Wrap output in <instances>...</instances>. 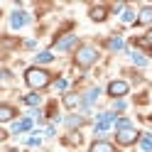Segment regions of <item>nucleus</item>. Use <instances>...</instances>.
Segmentation results:
<instances>
[{"mask_svg":"<svg viewBox=\"0 0 152 152\" xmlns=\"http://www.w3.org/2000/svg\"><path fill=\"white\" fill-rule=\"evenodd\" d=\"M66 125H71V128H76V125H81V118H76V115H71L69 120H66Z\"/></svg>","mask_w":152,"mask_h":152,"instance_id":"18","label":"nucleus"},{"mask_svg":"<svg viewBox=\"0 0 152 152\" xmlns=\"http://www.w3.org/2000/svg\"><path fill=\"white\" fill-rule=\"evenodd\" d=\"M110 49H123V42L120 39H113L110 42Z\"/></svg>","mask_w":152,"mask_h":152,"instance_id":"20","label":"nucleus"},{"mask_svg":"<svg viewBox=\"0 0 152 152\" xmlns=\"http://www.w3.org/2000/svg\"><path fill=\"white\" fill-rule=\"evenodd\" d=\"M79 103H81V98L76 96V93H69V96H64V106H66V108H76Z\"/></svg>","mask_w":152,"mask_h":152,"instance_id":"9","label":"nucleus"},{"mask_svg":"<svg viewBox=\"0 0 152 152\" xmlns=\"http://www.w3.org/2000/svg\"><path fill=\"white\" fill-rule=\"evenodd\" d=\"M147 42H152V32H150V34H147Z\"/></svg>","mask_w":152,"mask_h":152,"instance_id":"23","label":"nucleus"},{"mask_svg":"<svg viewBox=\"0 0 152 152\" xmlns=\"http://www.w3.org/2000/svg\"><path fill=\"white\" fill-rule=\"evenodd\" d=\"M108 93H110V96H125V93H128V83L125 81H113L108 86Z\"/></svg>","mask_w":152,"mask_h":152,"instance_id":"4","label":"nucleus"},{"mask_svg":"<svg viewBox=\"0 0 152 152\" xmlns=\"http://www.w3.org/2000/svg\"><path fill=\"white\" fill-rule=\"evenodd\" d=\"M30 128H32V120H22V123H17L12 130L15 132H22V130H30Z\"/></svg>","mask_w":152,"mask_h":152,"instance_id":"15","label":"nucleus"},{"mask_svg":"<svg viewBox=\"0 0 152 152\" xmlns=\"http://www.w3.org/2000/svg\"><path fill=\"white\" fill-rule=\"evenodd\" d=\"M96 59H98L96 47H81V49L76 52V64L79 66H91V64H96Z\"/></svg>","mask_w":152,"mask_h":152,"instance_id":"2","label":"nucleus"},{"mask_svg":"<svg viewBox=\"0 0 152 152\" xmlns=\"http://www.w3.org/2000/svg\"><path fill=\"white\" fill-rule=\"evenodd\" d=\"M10 152H17V150H10Z\"/></svg>","mask_w":152,"mask_h":152,"instance_id":"24","label":"nucleus"},{"mask_svg":"<svg viewBox=\"0 0 152 152\" xmlns=\"http://www.w3.org/2000/svg\"><path fill=\"white\" fill-rule=\"evenodd\" d=\"M106 15H108V10H106V7H91V12H88V17H91V20L93 22H101V20H106Z\"/></svg>","mask_w":152,"mask_h":152,"instance_id":"6","label":"nucleus"},{"mask_svg":"<svg viewBox=\"0 0 152 152\" xmlns=\"http://www.w3.org/2000/svg\"><path fill=\"white\" fill-rule=\"evenodd\" d=\"M132 17H135L132 10H125V12H123V22H132Z\"/></svg>","mask_w":152,"mask_h":152,"instance_id":"19","label":"nucleus"},{"mask_svg":"<svg viewBox=\"0 0 152 152\" xmlns=\"http://www.w3.org/2000/svg\"><path fill=\"white\" fill-rule=\"evenodd\" d=\"M69 142H71V145H76V142H81V135H71V137H69Z\"/></svg>","mask_w":152,"mask_h":152,"instance_id":"21","label":"nucleus"},{"mask_svg":"<svg viewBox=\"0 0 152 152\" xmlns=\"http://www.w3.org/2000/svg\"><path fill=\"white\" fill-rule=\"evenodd\" d=\"M25 81H27L30 88H44V86H49V74L44 69H27L25 71Z\"/></svg>","mask_w":152,"mask_h":152,"instance_id":"1","label":"nucleus"},{"mask_svg":"<svg viewBox=\"0 0 152 152\" xmlns=\"http://www.w3.org/2000/svg\"><path fill=\"white\" fill-rule=\"evenodd\" d=\"M135 140H137V130H132V128L118 130V142H120V145H132Z\"/></svg>","mask_w":152,"mask_h":152,"instance_id":"3","label":"nucleus"},{"mask_svg":"<svg viewBox=\"0 0 152 152\" xmlns=\"http://www.w3.org/2000/svg\"><path fill=\"white\" fill-rule=\"evenodd\" d=\"M110 123H113V115H110V113H106V115H101V118H98V123H96V130H106V128L110 125Z\"/></svg>","mask_w":152,"mask_h":152,"instance_id":"8","label":"nucleus"},{"mask_svg":"<svg viewBox=\"0 0 152 152\" xmlns=\"http://www.w3.org/2000/svg\"><path fill=\"white\" fill-rule=\"evenodd\" d=\"M91 152H115V147L110 142H106V140H98V142L91 145Z\"/></svg>","mask_w":152,"mask_h":152,"instance_id":"5","label":"nucleus"},{"mask_svg":"<svg viewBox=\"0 0 152 152\" xmlns=\"http://www.w3.org/2000/svg\"><path fill=\"white\" fill-rule=\"evenodd\" d=\"M10 118H15V108H10V106H3V108H0V120H3V123H7Z\"/></svg>","mask_w":152,"mask_h":152,"instance_id":"10","label":"nucleus"},{"mask_svg":"<svg viewBox=\"0 0 152 152\" xmlns=\"http://www.w3.org/2000/svg\"><path fill=\"white\" fill-rule=\"evenodd\" d=\"M74 44H76V37H64V39H56V49L66 52V49H71Z\"/></svg>","mask_w":152,"mask_h":152,"instance_id":"7","label":"nucleus"},{"mask_svg":"<svg viewBox=\"0 0 152 152\" xmlns=\"http://www.w3.org/2000/svg\"><path fill=\"white\" fill-rule=\"evenodd\" d=\"M25 103H27V106H39L42 98L37 96V93H30V96H25Z\"/></svg>","mask_w":152,"mask_h":152,"instance_id":"14","label":"nucleus"},{"mask_svg":"<svg viewBox=\"0 0 152 152\" xmlns=\"http://www.w3.org/2000/svg\"><path fill=\"white\" fill-rule=\"evenodd\" d=\"M37 61H42V64H47V61H52V54H49V52H42L39 56H37Z\"/></svg>","mask_w":152,"mask_h":152,"instance_id":"17","label":"nucleus"},{"mask_svg":"<svg viewBox=\"0 0 152 152\" xmlns=\"http://www.w3.org/2000/svg\"><path fill=\"white\" fill-rule=\"evenodd\" d=\"M140 22H145V25L152 22V5H150V7H142V10H140Z\"/></svg>","mask_w":152,"mask_h":152,"instance_id":"11","label":"nucleus"},{"mask_svg":"<svg viewBox=\"0 0 152 152\" xmlns=\"http://www.w3.org/2000/svg\"><path fill=\"white\" fill-rule=\"evenodd\" d=\"M132 59H135V64H137V66H145V64H147L145 54H140V52H135V54H132Z\"/></svg>","mask_w":152,"mask_h":152,"instance_id":"16","label":"nucleus"},{"mask_svg":"<svg viewBox=\"0 0 152 152\" xmlns=\"http://www.w3.org/2000/svg\"><path fill=\"white\" fill-rule=\"evenodd\" d=\"M140 145H142V150H145V152L152 150V135H150V132H145V135H142V142H140Z\"/></svg>","mask_w":152,"mask_h":152,"instance_id":"13","label":"nucleus"},{"mask_svg":"<svg viewBox=\"0 0 152 152\" xmlns=\"http://www.w3.org/2000/svg\"><path fill=\"white\" fill-rule=\"evenodd\" d=\"M22 25H27V15L25 12H15L12 15V27H22Z\"/></svg>","mask_w":152,"mask_h":152,"instance_id":"12","label":"nucleus"},{"mask_svg":"<svg viewBox=\"0 0 152 152\" xmlns=\"http://www.w3.org/2000/svg\"><path fill=\"white\" fill-rule=\"evenodd\" d=\"M56 88H59V91H64V88H66V81H64V79H61V81H56Z\"/></svg>","mask_w":152,"mask_h":152,"instance_id":"22","label":"nucleus"}]
</instances>
